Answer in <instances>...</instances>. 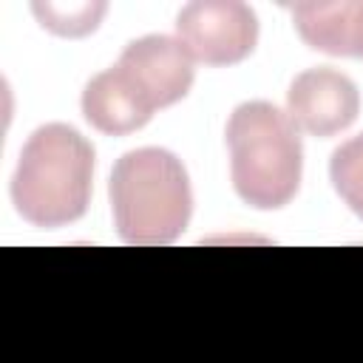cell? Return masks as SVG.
I'll list each match as a JSON object with an SVG mask.
<instances>
[{"label": "cell", "mask_w": 363, "mask_h": 363, "mask_svg": "<svg viewBox=\"0 0 363 363\" xmlns=\"http://www.w3.org/2000/svg\"><path fill=\"white\" fill-rule=\"evenodd\" d=\"M94 182V147L65 122L40 125L23 145L14 176V210L34 227L57 230L85 216Z\"/></svg>", "instance_id": "1"}, {"label": "cell", "mask_w": 363, "mask_h": 363, "mask_svg": "<svg viewBox=\"0 0 363 363\" xmlns=\"http://www.w3.org/2000/svg\"><path fill=\"white\" fill-rule=\"evenodd\" d=\"M230 150V179L238 199L255 210L286 207L303 173L301 130L286 111L272 102H241L224 128Z\"/></svg>", "instance_id": "2"}, {"label": "cell", "mask_w": 363, "mask_h": 363, "mask_svg": "<svg viewBox=\"0 0 363 363\" xmlns=\"http://www.w3.org/2000/svg\"><path fill=\"white\" fill-rule=\"evenodd\" d=\"M113 227L125 244L176 241L193 216V190L182 159L164 147H136L116 159L108 182Z\"/></svg>", "instance_id": "3"}, {"label": "cell", "mask_w": 363, "mask_h": 363, "mask_svg": "<svg viewBox=\"0 0 363 363\" xmlns=\"http://www.w3.org/2000/svg\"><path fill=\"white\" fill-rule=\"evenodd\" d=\"M176 37L204 65H235L258 43V17L241 0H196L176 17Z\"/></svg>", "instance_id": "4"}, {"label": "cell", "mask_w": 363, "mask_h": 363, "mask_svg": "<svg viewBox=\"0 0 363 363\" xmlns=\"http://www.w3.org/2000/svg\"><path fill=\"white\" fill-rule=\"evenodd\" d=\"M193 62L196 60L179 37L145 34L125 45L116 60V68L142 94V99L153 111H159L187 96L196 77Z\"/></svg>", "instance_id": "5"}, {"label": "cell", "mask_w": 363, "mask_h": 363, "mask_svg": "<svg viewBox=\"0 0 363 363\" xmlns=\"http://www.w3.org/2000/svg\"><path fill=\"white\" fill-rule=\"evenodd\" d=\"M286 113L298 130L329 139L357 119L360 91L346 74L335 68H306L286 91Z\"/></svg>", "instance_id": "6"}, {"label": "cell", "mask_w": 363, "mask_h": 363, "mask_svg": "<svg viewBox=\"0 0 363 363\" xmlns=\"http://www.w3.org/2000/svg\"><path fill=\"white\" fill-rule=\"evenodd\" d=\"M298 37L329 57H363V0L289 6Z\"/></svg>", "instance_id": "7"}, {"label": "cell", "mask_w": 363, "mask_h": 363, "mask_svg": "<svg viewBox=\"0 0 363 363\" xmlns=\"http://www.w3.org/2000/svg\"><path fill=\"white\" fill-rule=\"evenodd\" d=\"M82 116L108 136H128L145 128L153 116V108L142 94L125 79V74L111 65L96 74L82 91Z\"/></svg>", "instance_id": "8"}, {"label": "cell", "mask_w": 363, "mask_h": 363, "mask_svg": "<svg viewBox=\"0 0 363 363\" xmlns=\"http://www.w3.org/2000/svg\"><path fill=\"white\" fill-rule=\"evenodd\" d=\"M31 11L37 17V23L57 34V37H85L91 34L102 14L108 11L105 3H31Z\"/></svg>", "instance_id": "9"}, {"label": "cell", "mask_w": 363, "mask_h": 363, "mask_svg": "<svg viewBox=\"0 0 363 363\" xmlns=\"http://www.w3.org/2000/svg\"><path fill=\"white\" fill-rule=\"evenodd\" d=\"M329 179L343 204L363 221V133L346 139L329 159Z\"/></svg>", "instance_id": "10"}]
</instances>
